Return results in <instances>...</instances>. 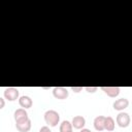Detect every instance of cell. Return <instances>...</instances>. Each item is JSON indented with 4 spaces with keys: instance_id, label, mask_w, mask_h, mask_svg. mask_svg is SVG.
<instances>
[{
    "instance_id": "6da1fadb",
    "label": "cell",
    "mask_w": 132,
    "mask_h": 132,
    "mask_svg": "<svg viewBox=\"0 0 132 132\" xmlns=\"http://www.w3.org/2000/svg\"><path fill=\"white\" fill-rule=\"evenodd\" d=\"M44 121L47 125H50L51 127H56L59 124L60 121V116L56 110H47L44 113Z\"/></svg>"
},
{
    "instance_id": "7a4b0ae2",
    "label": "cell",
    "mask_w": 132,
    "mask_h": 132,
    "mask_svg": "<svg viewBox=\"0 0 132 132\" xmlns=\"http://www.w3.org/2000/svg\"><path fill=\"white\" fill-rule=\"evenodd\" d=\"M15 127L20 132H28L31 129V120L29 118H25L20 121H16Z\"/></svg>"
},
{
    "instance_id": "3957f363",
    "label": "cell",
    "mask_w": 132,
    "mask_h": 132,
    "mask_svg": "<svg viewBox=\"0 0 132 132\" xmlns=\"http://www.w3.org/2000/svg\"><path fill=\"white\" fill-rule=\"evenodd\" d=\"M130 116L127 112H120L117 116V124L121 128H126L130 125Z\"/></svg>"
},
{
    "instance_id": "277c9868",
    "label": "cell",
    "mask_w": 132,
    "mask_h": 132,
    "mask_svg": "<svg viewBox=\"0 0 132 132\" xmlns=\"http://www.w3.org/2000/svg\"><path fill=\"white\" fill-rule=\"evenodd\" d=\"M4 98L8 101H14L19 98V90L13 87L6 88L4 91Z\"/></svg>"
},
{
    "instance_id": "5b68a950",
    "label": "cell",
    "mask_w": 132,
    "mask_h": 132,
    "mask_svg": "<svg viewBox=\"0 0 132 132\" xmlns=\"http://www.w3.org/2000/svg\"><path fill=\"white\" fill-rule=\"evenodd\" d=\"M53 95L57 99L64 100L68 97V90L64 87H56L53 89Z\"/></svg>"
},
{
    "instance_id": "8992f818",
    "label": "cell",
    "mask_w": 132,
    "mask_h": 132,
    "mask_svg": "<svg viewBox=\"0 0 132 132\" xmlns=\"http://www.w3.org/2000/svg\"><path fill=\"white\" fill-rule=\"evenodd\" d=\"M129 105V100L127 98H120L118 100H116L112 104L113 108L116 110H124L125 108H127Z\"/></svg>"
},
{
    "instance_id": "52a82bcc",
    "label": "cell",
    "mask_w": 132,
    "mask_h": 132,
    "mask_svg": "<svg viewBox=\"0 0 132 132\" xmlns=\"http://www.w3.org/2000/svg\"><path fill=\"white\" fill-rule=\"evenodd\" d=\"M101 90L109 97L114 98L120 94V88L119 87H101Z\"/></svg>"
},
{
    "instance_id": "ba28073f",
    "label": "cell",
    "mask_w": 132,
    "mask_h": 132,
    "mask_svg": "<svg viewBox=\"0 0 132 132\" xmlns=\"http://www.w3.org/2000/svg\"><path fill=\"white\" fill-rule=\"evenodd\" d=\"M72 127H74L75 129H82L84 126L86 125V120L84 117L81 116H75L72 119V123H71Z\"/></svg>"
},
{
    "instance_id": "9c48e42d",
    "label": "cell",
    "mask_w": 132,
    "mask_h": 132,
    "mask_svg": "<svg viewBox=\"0 0 132 132\" xmlns=\"http://www.w3.org/2000/svg\"><path fill=\"white\" fill-rule=\"evenodd\" d=\"M19 104H20L21 107H23L24 109H26V108H30L32 106L33 101H32V99L29 96H22L19 99Z\"/></svg>"
},
{
    "instance_id": "30bf717a",
    "label": "cell",
    "mask_w": 132,
    "mask_h": 132,
    "mask_svg": "<svg viewBox=\"0 0 132 132\" xmlns=\"http://www.w3.org/2000/svg\"><path fill=\"white\" fill-rule=\"evenodd\" d=\"M104 120H105V117H103V116H98V117L95 118V120H94V128L97 131L104 130Z\"/></svg>"
},
{
    "instance_id": "8fae6325",
    "label": "cell",
    "mask_w": 132,
    "mask_h": 132,
    "mask_svg": "<svg viewBox=\"0 0 132 132\" xmlns=\"http://www.w3.org/2000/svg\"><path fill=\"white\" fill-rule=\"evenodd\" d=\"M13 118H14V121H20L22 119H25V118H28V113L27 111L24 109V108H19L14 111L13 113Z\"/></svg>"
},
{
    "instance_id": "7c38bea8",
    "label": "cell",
    "mask_w": 132,
    "mask_h": 132,
    "mask_svg": "<svg viewBox=\"0 0 132 132\" xmlns=\"http://www.w3.org/2000/svg\"><path fill=\"white\" fill-rule=\"evenodd\" d=\"M114 129V120L111 117H105L104 120V130L113 131Z\"/></svg>"
},
{
    "instance_id": "4fadbf2b",
    "label": "cell",
    "mask_w": 132,
    "mask_h": 132,
    "mask_svg": "<svg viewBox=\"0 0 132 132\" xmlns=\"http://www.w3.org/2000/svg\"><path fill=\"white\" fill-rule=\"evenodd\" d=\"M72 131V125L68 121H63L60 125V132H71Z\"/></svg>"
},
{
    "instance_id": "5bb4252c",
    "label": "cell",
    "mask_w": 132,
    "mask_h": 132,
    "mask_svg": "<svg viewBox=\"0 0 132 132\" xmlns=\"http://www.w3.org/2000/svg\"><path fill=\"white\" fill-rule=\"evenodd\" d=\"M85 89H86V91H87L88 93H95V92L98 90L97 87H86Z\"/></svg>"
},
{
    "instance_id": "9a60e30c",
    "label": "cell",
    "mask_w": 132,
    "mask_h": 132,
    "mask_svg": "<svg viewBox=\"0 0 132 132\" xmlns=\"http://www.w3.org/2000/svg\"><path fill=\"white\" fill-rule=\"evenodd\" d=\"M39 132H52V131H51V129H50L47 126H43V127L40 128Z\"/></svg>"
},
{
    "instance_id": "2e32d148",
    "label": "cell",
    "mask_w": 132,
    "mask_h": 132,
    "mask_svg": "<svg viewBox=\"0 0 132 132\" xmlns=\"http://www.w3.org/2000/svg\"><path fill=\"white\" fill-rule=\"evenodd\" d=\"M71 90L73 92H75V93H78V92H80L82 90V87H71Z\"/></svg>"
},
{
    "instance_id": "e0dca14e",
    "label": "cell",
    "mask_w": 132,
    "mask_h": 132,
    "mask_svg": "<svg viewBox=\"0 0 132 132\" xmlns=\"http://www.w3.org/2000/svg\"><path fill=\"white\" fill-rule=\"evenodd\" d=\"M4 105H5V101H4L3 98L0 97V109H2V108L4 107Z\"/></svg>"
},
{
    "instance_id": "ac0fdd59",
    "label": "cell",
    "mask_w": 132,
    "mask_h": 132,
    "mask_svg": "<svg viewBox=\"0 0 132 132\" xmlns=\"http://www.w3.org/2000/svg\"><path fill=\"white\" fill-rule=\"evenodd\" d=\"M80 132H91V131H90L89 129H84V128H82V129L80 130Z\"/></svg>"
},
{
    "instance_id": "d6986e66",
    "label": "cell",
    "mask_w": 132,
    "mask_h": 132,
    "mask_svg": "<svg viewBox=\"0 0 132 132\" xmlns=\"http://www.w3.org/2000/svg\"><path fill=\"white\" fill-rule=\"evenodd\" d=\"M71 132H72V131H71Z\"/></svg>"
}]
</instances>
